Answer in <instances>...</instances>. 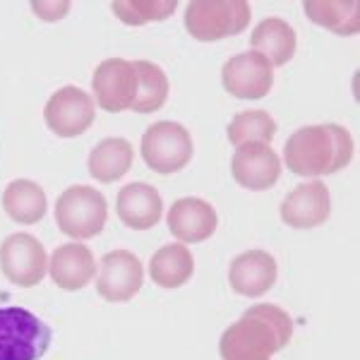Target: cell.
Instances as JSON below:
<instances>
[{
	"mask_svg": "<svg viewBox=\"0 0 360 360\" xmlns=\"http://www.w3.org/2000/svg\"><path fill=\"white\" fill-rule=\"evenodd\" d=\"M176 0H115L111 10L120 22L130 27H142L147 22H164L176 13Z\"/></svg>",
	"mask_w": 360,
	"mask_h": 360,
	"instance_id": "25",
	"label": "cell"
},
{
	"mask_svg": "<svg viewBox=\"0 0 360 360\" xmlns=\"http://www.w3.org/2000/svg\"><path fill=\"white\" fill-rule=\"evenodd\" d=\"M0 269L10 283L20 288H32L44 281L49 257L39 238L29 233H13L0 245Z\"/></svg>",
	"mask_w": 360,
	"mask_h": 360,
	"instance_id": "7",
	"label": "cell"
},
{
	"mask_svg": "<svg viewBox=\"0 0 360 360\" xmlns=\"http://www.w3.org/2000/svg\"><path fill=\"white\" fill-rule=\"evenodd\" d=\"M351 132L334 123L300 127L286 139V147H283V161L288 171L303 178L332 176L351 164Z\"/></svg>",
	"mask_w": 360,
	"mask_h": 360,
	"instance_id": "2",
	"label": "cell"
},
{
	"mask_svg": "<svg viewBox=\"0 0 360 360\" xmlns=\"http://www.w3.org/2000/svg\"><path fill=\"white\" fill-rule=\"evenodd\" d=\"M51 278L63 291H82L96 276V259L91 250L82 243L58 245L49 259Z\"/></svg>",
	"mask_w": 360,
	"mask_h": 360,
	"instance_id": "16",
	"label": "cell"
},
{
	"mask_svg": "<svg viewBox=\"0 0 360 360\" xmlns=\"http://www.w3.org/2000/svg\"><path fill=\"white\" fill-rule=\"evenodd\" d=\"M224 89L236 98H264L274 86V68L259 53H238L221 68Z\"/></svg>",
	"mask_w": 360,
	"mask_h": 360,
	"instance_id": "10",
	"label": "cell"
},
{
	"mask_svg": "<svg viewBox=\"0 0 360 360\" xmlns=\"http://www.w3.org/2000/svg\"><path fill=\"white\" fill-rule=\"evenodd\" d=\"M132 144L123 137H106L91 149L89 173L98 183H115L132 168Z\"/></svg>",
	"mask_w": 360,
	"mask_h": 360,
	"instance_id": "20",
	"label": "cell"
},
{
	"mask_svg": "<svg viewBox=\"0 0 360 360\" xmlns=\"http://www.w3.org/2000/svg\"><path fill=\"white\" fill-rule=\"evenodd\" d=\"M3 209L17 224H39L46 217V193L34 180H13L3 193Z\"/></svg>",
	"mask_w": 360,
	"mask_h": 360,
	"instance_id": "21",
	"label": "cell"
},
{
	"mask_svg": "<svg viewBox=\"0 0 360 360\" xmlns=\"http://www.w3.org/2000/svg\"><path fill=\"white\" fill-rule=\"evenodd\" d=\"M293 336V319L286 310L269 303L252 305L238 322L221 334V360H271L288 346Z\"/></svg>",
	"mask_w": 360,
	"mask_h": 360,
	"instance_id": "1",
	"label": "cell"
},
{
	"mask_svg": "<svg viewBox=\"0 0 360 360\" xmlns=\"http://www.w3.org/2000/svg\"><path fill=\"white\" fill-rule=\"evenodd\" d=\"M193 137L180 123L161 120L147 127L142 137V159L152 171L168 176L178 173L193 159Z\"/></svg>",
	"mask_w": 360,
	"mask_h": 360,
	"instance_id": "6",
	"label": "cell"
},
{
	"mask_svg": "<svg viewBox=\"0 0 360 360\" xmlns=\"http://www.w3.org/2000/svg\"><path fill=\"white\" fill-rule=\"evenodd\" d=\"M281 221L291 229H315L322 226L332 214V197L329 188L322 180L303 183L283 197L281 202Z\"/></svg>",
	"mask_w": 360,
	"mask_h": 360,
	"instance_id": "13",
	"label": "cell"
},
{
	"mask_svg": "<svg viewBox=\"0 0 360 360\" xmlns=\"http://www.w3.org/2000/svg\"><path fill=\"white\" fill-rule=\"evenodd\" d=\"M94 98L79 86H63L49 98L44 108V120L58 137H77L94 123Z\"/></svg>",
	"mask_w": 360,
	"mask_h": 360,
	"instance_id": "9",
	"label": "cell"
},
{
	"mask_svg": "<svg viewBox=\"0 0 360 360\" xmlns=\"http://www.w3.org/2000/svg\"><path fill=\"white\" fill-rule=\"evenodd\" d=\"M255 53L264 56L266 60L274 65H286L295 53V32L288 22H283L281 17H269L262 20L255 27L252 37H250Z\"/></svg>",
	"mask_w": 360,
	"mask_h": 360,
	"instance_id": "18",
	"label": "cell"
},
{
	"mask_svg": "<svg viewBox=\"0 0 360 360\" xmlns=\"http://www.w3.org/2000/svg\"><path fill=\"white\" fill-rule=\"evenodd\" d=\"M115 209H118L120 221L127 229L147 231L161 221L164 202H161L159 190L152 188L149 183H130L125 188H120Z\"/></svg>",
	"mask_w": 360,
	"mask_h": 360,
	"instance_id": "17",
	"label": "cell"
},
{
	"mask_svg": "<svg viewBox=\"0 0 360 360\" xmlns=\"http://www.w3.org/2000/svg\"><path fill=\"white\" fill-rule=\"evenodd\" d=\"M276 135V120L266 111H243L229 125V139L238 149L243 144H271Z\"/></svg>",
	"mask_w": 360,
	"mask_h": 360,
	"instance_id": "24",
	"label": "cell"
},
{
	"mask_svg": "<svg viewBox=\"0 0 360 360\" xmlns=\"http://www.w3.org/2000/svg\"><path fill=\"white\" fill-rule=\"evenodd\" d=\"M91 89L96 94V103L108 113H118L132 108L139 89V75L135 63L125 58H108L96 68L91 77Z\"/></svg>",
	"mask_w": 360,
	"mask_h": 360,
	"instance_id": "8",
	"label": "cell"
},
{
	"mask_svg": "<svg viewBox=\"0 0 360 360\" xmlns=\"http://www.w3.org/2000/svg\"><path fill=\"white\" fill-rule=\"evenodd\" d=\"M108 219L106 197L89 185H75L58 197L56 224L65 236L75 240H86L103 231Z\"/></svg>",
	"mask_w": 360,
	"mask_h": 360,
	"instance_id": "4",
	"label": "cell"
},
{
	"mask_svg": "<svg viewBox=\"0 0 360 360\" xmlns=\"http://www.w3.org/2000/svg\"><path fill=\"white\" fill-rule=\"evenodd\" d=\"M305 15L310 17L315 25L329 29V32L339 34V37H353L360 32V5L356 0L339 3V0H307L303 3Z\"/></svg>",
	"mask_w": 360,
	"mask_h": 360,
	"instance_id": "22",
	"label": "cell"
},
{
	"mask_svg": "<svg viewBox=\"0 0 360 360\" xmlns=\"http://www.w3.org/2000/svg\"><path fill=\"white\" fill-rule=\"evenodd\" d=\"M276 259L264 250H248L231 262V288L248 298H259L276 283Z\"/></svg>",
	"mask_w": 360,
	"mask_h": 360,
	"instance_id": "14",
	"label": "cell"
},
{
	"mask_svg": "<svg viewBox=\"0 0 360 360\" xmlns=\"http://www.w3.org/2000/svg\"><path fill=\"white\" fill-rule=\"evenodd\" d=\"M34 10L39 13V17H44V20H63L65 13L70 10L68 3H34L32 5Z\"/></svg>",
	"mask_w": 360,
	"mask_h": 360,
	"instance_id": "26",
	"label": "cell"
},
{
	"mask_svg": "<svg viewBox=\"0 0 360 360\" xmlns=\"http://www.w3.org/2000/svg\"><path fill=\"white\" fill-rule=\"evenodd\" d=\"M144 281V269L137 255L130 250H113L101 259V271L96 278V291L108 303H127L139 293Z\"/></svg>",
	"mask_w": 360,
	"mask_h": 360,
	"instance_id": "11",
	"label": "cell"
},
{
	"mask_svg": "<svg viewBox=\"0 0 360 360\" xmlns=\"http://www.w3.org/2000/svg\"><path fill=\"white\" fill-rule=\"evenodd\" d=\"M231 173L240 188L262 193L276 185L281 176V159L269 144H243L233 154Z\"/></svg>",
	"mask_w": 360,
	"mask_h": 360,
	"instance_id": "12",
	"label": "cell"
},
{
	"mask_svg": "<svg viewBox=\"0 0 360 360\" xmlns=\"http://www.w3.org/2000/svg\"><path fill=\"white\" fill-rule=\"evenodd\" d=\"M135 68H137V75H139V89H137L135 103H132V111H137V113L159 111L168 98L166 72L149 60H137Z\"/></svg>",
	"mask_w": 360,
	"mask_h": 360,
	"instance_id": "23",
	"label": "cell"
},
{
	"mask_svg": "<svg viewBox=\"0 0 360 360\" xmlns=\"http://www.w3.org/2000/svg\"><path fill=\"white\" fill-rule=\"evenodd\" d=\"M252 10L245 0H212L185 8V29L197 41H221L238 37L250 25Z\"/></svg>",
	"mask_w": 360,
	"mask_h": 360,
	"instance_id": "5",
	"label": "cell"
},
{
	"mask_svg": "<svg viewBox=\"0 0 360 360\" xmlns=\"http://www.w3.org/2000/svg\"><path fill=\"white\" fill-rule=\"evenodd\" d=\"M195 271V259L185 245L171 243L156 250L152 255V262H149V276L156 286L161 288H180L193 278Z\"/></svg>",
	"mask_w": 360,
	"mask_h": 360,
	"instance_id": "19",
	"label": "cell"
},
{
	"mask_svg": "<svg viewBox=\"0 0 360 360\" xmlns=\"http://www.w3.org/2000/svg\"><path fill=\"white\" fill-rule=\"evenodd\" d=\"M53 332L25 307H0V360H41Z\"/></svg>",
	"mask_w": 360,
	"mask_h": 360,
	"instance_id": "3",
	"label": "cell"
},
{
	"mask_svg": "<svg viewBox=\"0 0 360 360\" xmlns=\"http://www.w3.org/2000/svg\"><path fill=\"white\" fill-rule=\"evenodd\" d=\"M219 226L217 209L200 197H183L168 209V229L183 243H205Z\"/></svg>",
	"mask_w": 360,
	"mask_h": 360,
	"instance_id": "15",
	"label": "cell"
}]
</instances>
